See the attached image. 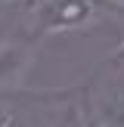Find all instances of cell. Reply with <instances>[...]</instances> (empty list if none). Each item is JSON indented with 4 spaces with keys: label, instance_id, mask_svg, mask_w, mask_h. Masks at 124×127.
<instances>
[{
    "label": "cell",
    "instance_id": "cell-1",
    "mask_svg": "<svg viewBox=\"0 0 124 127\" xmlns=\"http://www.w3.org/2000/svg\"><path fill=\"white\" fill-rule=\"evenodd\" d=\"M22 16L31 31L28 40H43L93 28L102 19V6L99 0H31Z\"/></svg>",
    "mask_w": 124,
    "mask_h": 127
},
{
    "label": "cell",
    "instance_id": "cell-2",
    "mask_svg": "<svg viewBox=\"0 0 124 127\" xmlns=\"http://www.w3.org/2000/svg\"><path fill=\"white\" fill-rule=\"evenodd\" d=\"M84 124H124V68L96 78L84 93Z\"/></svg>",
    "mask_w": 124,
    "mask_h": 127
},
{
    "label": "cell",
    "instance_id": "cell-3",
    "mask_svg": "<svg viewBox=\"0 0 124 127\" xmlns=\"http://www.w3.org/2000/svg\"><path fill=\"white\" fill-rule=\"evenodd\" d=\"M37 56V40H3L0 43V93H19L28 81Z\"/></svg>",
    "mask_w": 124,
    "mask_h": 127
},
{
    "label": "cell",
    "instance_id": "cell-4",
    "mask_svg": "<svg viewBox=\"0 0 124 127\" xmlns=\"http://www.w3.org/2000/svg\"><path fill=\"white\" fill-rule=\"evenodd\" d=\"M112 6H118V9H124V0H109Z\"/></svg>",
    "mask_w": 124,
    "mask_h": 127
}]
</instances>
